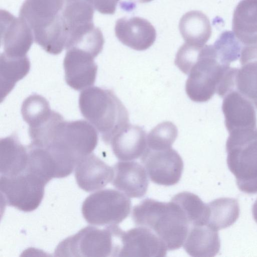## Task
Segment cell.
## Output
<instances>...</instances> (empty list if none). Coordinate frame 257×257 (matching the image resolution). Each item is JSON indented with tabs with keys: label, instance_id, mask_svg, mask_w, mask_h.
Instances as JSON below:
<instances>
[{
	"label": "cell",
	"instance_id": "obj_25",
	"mask_svg": "<svg viewBox=\"0 0 257 257\" xmlns=\"http://www.w3.org/2000/svg\"><path fill=\"white\" fill-rule=\"evenodd\" d=\"M27 148L28 161L25 172L37 176L46 184L52 179L59 178L56 163L47 149L30 144Z\"/></svg>",
	"mask_w": 257,
	"mask_h": 257
},
{
	"label": "cell",
	"instance_id": "obj_27",
	"mask_svg": "<svg viewBox=\"0 0 257 257\" xmlns=\"http://www.w3.org/2000/svg\"><path fill=\"white\" fill-rule=\"evenodd\" d=\"M235 88L257 108V59L247 61L237 69Z\"/></svg>",
	"mask_w": 257,
	"mask_h": 257
},
{
	"label": "cell",
	"instance_id": "obj_5",
	"mask_svg": "<svg viewBox=\"0 0 257 257\" xmlns=\"http://www.w3.org/2000/svg\"><path fill=\"white\" fill-rule=\"evenodd\" d=\"M123 232L116 225L103 229L86 226L60 242L55 256L119 257Z\"/></svg>",
	"mask_w": 257,
	"mask_h": 257
},
{
	"label": "cell",
	"instance_id": "obj_32",
	"mask_svg": "<svg viewBox=\"0 0 257 257\" xmlns=\"http://www.w3.org/2000/svg\"><path fill=\"white\" fill-rule=\"evenodd\" d=\"M255 59H257V42L251 45L243 46L240 56L241 65Z\"/></svg>",
	"mask_w": 257,
	"mask_h": 257
},
{
	"label": "cell",
	"instance_id": "obj_9",
	"mask_svg": "<svg viewBox=\"0 0 257 257\" xmlns=\"http://www.w3.org/2000/svg\"><path fill=\"white\" fill-rule=\"evenodd\" d=\"M46 185L40 178L26 172L11 177L1 176V200L5 205L31 212L40 205Z\"/></svg>",
	"mask_w": 257,
	"mask_h": 257
},
{
	"label": "cell",
	"instance_id": "obj_33",
	"mask_svg": "<svg viewBox=\"0 0 257 257\" xmlns=\"http://www.w3.org/2000/svg\"><path fill=\"white\" fill-rule=\"evenodd\" d=\"M252 216L254 220L257 223V199L254 202L252 208Z\"/></svg>",
	"mask_w": 257,
	"mask_h": 257
},
{
	"label": "cell",
	"instance_id": "obj_12",
	"mask_svg": "<svg viewBox=\"0 0 257 257\" xmlns=\"http://www.w3.org/2000/svg\"><path fill=\"white\" fill-rule=\"evenodd\" d=\"M94 57L83 50L71 48L67 49L63 66L66 83L76 90H82L95 82L97 66Z\"/></svg>",
	"mask_w": 257,
	"mask_h": 257
},
{
	"label": "cell",
	"instance_id": "obj_28",
	"mask_svg": "<svg viewBox=\"0 0 257 257\" xmlns=\"http://www.w3.org/2000/svg\"><path fill=\"white\" fill-rule=\"evenodd\" d=\"M52 110L45 98L38 94H32L23 102L21 113L24 120L29 127L35 126L46 118Z\"/></svg>",
	"mask_w": 257,
	"mask_h": 257
},
{
	"label": "cell",
	"instance_id": "obj_17",
	"mask_svg": "<svg viewBox=\"0 0 257 257\" xmlns=\"http://www.w3.org/2000/svg\"><path fill=\"white\" fill-rule=\"evenodd\" d=\"M113 175L112 167L92 153L80 159L75 168L77 184L86 192L103 188L111 181Z\"/></svg>",
	"mask_w": 257,
	"mask_h": 257
},
{
	"label": "cell",
	"instance_id": "obj_15",
	"mask_svg": "<svg viewBox=\"0 0 257 257\" xmlns=\"http://www.w3.org/2000/svg\"><path fill=\"white\" fill-rule=\"evenodd\" d=\"M115 34L123 45L137 51H144L155 42L157 33L147 20L139 17H123L115 25Z\"/></svg>",
	"mask_w": 257,
	"mask_h": 257
},
{
	"label": "cell",
	"instance_id": "obj_23",
	"mask_svg": "<svg viewBox=\"0 0 257 257\" xmlns=\"http://www.w3.org/2000/svg\"><path fill=\"white\" fill-rule=\"evenodd\" d=\"M30 69L28 56L14 57L1 54L0 78L1 101L12 90L16 83L25 77Z\"/></svg>",
	"mask_w": 257,
	"mask_h": 257
},
{
	"label": "cell",
	"instance_id": "obj_19",
	"mask_svg": "<svg viewBox=\"0 0 257 257\" xmlns=\"http://www.w3.org/2000/svg\"><path fill=\"white\" fill-rule=\"evenodd\" d=\"M183 247L191 256H214L220 248L218 231L207 224L191 226Z\"/></svg>",
	"mask_w": 257,
	"mask_h": 257
},
{
	"label": "cell",
	"instance_id": "obj_24",
	"mask_svg": "<svg viewBox=\"0 0 257 257\" xmlns=\"http://www.w3.org/2000/svg\"><path fill=\"white\" fill-rule=\"evenodd\" d=\"M207 225L218 231L232 225L239 215V205L234 198L221 197L207 203Z\"/></svg>",
	"mask_w": 257,
	"mask_h": 257
},
{
	"label": "cell",
	"instance_id": "obj_16",
	"mask_svg": "<svg viewBox=\"0 0 257 257\" xmlns=\"http://www.w3.org/2000/svg\"><path fill=\"white\" fill-rule=\"evenodd\" d=\"M112 168L111 182L117 189L131 198H141L146 194L149 177L143 165L136 161H121Z\"/></svg>",
	"mask_w": 257,
	"mask_h": 257
},
{
	"label": "cell",
	"instance_id": "obj_11",
	"mask_svg": "<svg viewBox=\"0 0 257 257\" xmlns=\"http://www.w3.org/2000/svg\"><path fill=\"white\" fill-rule=\"evenodd\" d=\"M1 45L5 55L14 57L27 55L34 40L32 32L20 18L6 10H1Z\"/></svg>",
	"mask_w": 257,
	"mask_h": 257
},
{
	"label": "cell",
	"instance_id": "obj_4",
	"mask_svg": "<svg viewBox=\"0 0 257 257\" xmlns=\"http://www.w3.org/2000/svg\"><path fill=\"white\" fill-rule=\"evenodd\" d=\"M82 115L110 144L114 135L129 123L127 110L114 92L96 86L83 90L79 97Z\"/></svg>",
	"mask_w": 257,
	"mask_h": 257
},
{
	"label": "cell",
	"instance_id": "obj_18",
	"mask_svg": "<svg viewBox=\"0 0 257 257\" xmlns=\"http://www.w3.org/2000/svg\"><path fill=\"white\" fill-rule=\"evenodd\" d=\"M110 144L118 160L133 161L141 157L145 152L147 136L142 127L128 123L114 135Z\"/></svg>",
	"mask_w": 257,
	"mask_h": 257
},
{
	"label": "cell",
	"instance_id": "obj_21",
	"mask_svg": "<svg viewBox=\"0 0 257 257\" xmlns=\"http://www.w3.org/2000/svg\"><path fill=\"white\" fill-rule=\"evenodd\" d=\"M1 176L11 177L24 172L28 161L27 147L24 146L15 135L0 141Z\"/></svg>",
	"mask_w": 257,
	"mask_h": 257
},
{
	"label": "cell",
	"instance_id": "obj_22",
	"mask_svg": "<svg viewBox=\"0 0 257 257\" xmlns=\"http://www.w3.org/2000/svg\"><path fill=\"white\" fill-rule=\"evenodd\" d=\"M179 29L186 43L204 46L210 39L212 28L208 18L199 11H191L180 19Z\"/></svg>",
	"mask_w": 257,
	"mask_h": 257
},
{
	"label": "cell",
	"instance_id": "obj_30",
	"mask_svg": "<svg viewBox=\"0 0 257 257\" xmlns=\"http://www.w3.org/2000/svg\"><path fill=\"white\" fill-rule=\"evenodd\" d=\"M221 60L230 65L240 56L242 44L237 39L233 32H223L213 44Z\"/></svg>",
	"mask_w": 257,
	"mask_h": 257
},
{
	"label": "cell",
	"instance_id": "obj_6",
	"mask_svg": "<svg viewBox=\"0 0 257 257\" xmlns=\"http://www.w3.org/2000/svg\"><path fill=\"white\" fill-rule=\"evenodd\" d=\"M227 164L242 192L257 193V128L229 133Z\"/></svg>",
	"mask_w": 257,
	"mask_h": 257
},
{
	"label": "cell",
	"instance_id": "obj_2",
	"mask_svg": "<svg viewBox=\"0 0 257 257\" xmlns=\"http://www.w3.org/2000/svg\"><path fill=\"white\" fill-rule=\"evenodd\" d=\"M231 68L219 57L213 45L198 47L188 54L180 70L188 75L185 91L196 102L208 101L215 93L220 95L226 86Z\"/></svg>",
	"mask_w": 257,
	"mask_h": 257
},
{
	"label": "cell",
	"instance_id": "obj_8",
	"mask_svg": "<svg viewBox=\"0 0 257 257\" xmlns=\"http://www.w3.org/2000/svg\"><path fill=\"white\" fill-rule=\"evenodd\" d=\"M81 210L84 218L90 224L116 225L130 214L131 201L119 190L105 189L89 195L83 202Z\"/></svg>",
	"mask_w": 257,
	"mask_h": 257
},
{
	"label": "cell",
	"instance_id": "obj_29",
	"mask_svg": "<svg viewBox=\"0 0 257 257\" xmlns=\"http://www.w3.org/2000/svg\"><path fill=\"white\" fill-rule=\"evenodd\" d=\"M178 136L176 126L171 121H164L153 128L147 136V148L162 150L172 147Z\"/></svg>",
	"mask_w": 257,
	"mask_h": 257
},
{
	"label": "cell",
	"instance_id": "obj_14",
	"mask_svg": "<svg viewBox=\"0 0 257 257\" xmlns=\"http://www.w3.org/2000/svg\"><path fill=\"white\" fill-rule=\"evenodd\" d=\"M168 249L150 229L141 226L123 231L119 256H165Z\"/></svg>",
	"mask_w": 257,
	"mask_h": 257
},
{
	"label": "cell",
	"instance_id": "obj_13",
	"mask_svg": "<svg viewBox=\"0 0 257 257\" xmlns=\"http://www.w3.org/2000/svg\"><path fill=\"white\" fill-rule=\"evenodd\" d=\"M222 110L228 133L255 128L257 119L253 103L235 88L224 97Z\"/></svg>",
	"mask_w": 257,
	"mask_h": 257
},
{
	"label": "cell",
	"instance_id": "obj_34",
	"mask_svg": "<svg viewBox=\"0 0 257 257\" xmlns=\"http://www.w3.org/2000/svg\"><path fill=\"white\" fill-rule=\"evenodd\" d=\"M132 1L135 2V3H147L150 2L152 1L153 0H132Z\"/></svg>",
	"mask_w": 257,
	"mask_h": 257
},
{
	"label": "cell",
	"instance_id": "obj_7",
	"mask_svg": "<svg viewBox=\"0 0 257 257\" xmlns=\"http://www.w3.org/2000/svg\"><path fill=\"white\" fill-rule=\"evenodd\" d=\"M98 142L96 128L88 121L64 120L46 148L77 162L92 153Z\"/></svg>",
	"mask_w": 257,
	"mask_h": 257
},
{
	"label": "cell",
	"instance_id": "obj_31",
	"mask_svg": "<svg viewBox=\"0 0 257 257\" xmlns=\"http://www.w3.org/2000/svg\"><path fill=\"white\" fill-rule=\"evenodd\" d=\"M119 0H91L95 10L102 14L113 15Z\"/></svg>",
	"mask_w": 257,
	"mask_h": 257
},
{
	"label": "cell",
	"instance_id": "obj_3",
	"mask_svg": "<svg viewBox=\"0 0 257 257\" xmlns=\"http://www.w3.org/2000/svg\"><path fill=\"white\" fill-rule=\"evenodd\" d=\"M132 219L136 226L147 227L165 243L168 250L180 248L184 244L190 223L175 202L146 198L133 207Z\"/></svg>",
	"mask_w": 257,
	"mask_h": 257
},
{
	"label": "cell",
	"instance_id": "obj_1",
	"mask_svg": "<svg viewBox=\"0 0 257 257\" xmlns=\"http://www.w3.org/2000/svg\"><path fill=\"white\" fill-rule=\"evenodd\" d=\"M94 10L85 0H25L19 18L29 26L37 44L58 55L95 27Z\"/></svg>",
	"mask_w": 257,
	"mask_h": 257
},
{
	"label": "cell",
	"instance_id": "obj_26",
	"mask_svg": "<svg viewBox=\"0 0 257 257\" xmlns=\"http://www.w3.org/2000/svg\"><path fill=\"white\" fill-rule=\"evenodd\" d=\"M176 203L185 214L191 226L207 224V204L197 195L187 191L175 195L171 199Z\"/></svg>",
	"mask_w": 257,
	"mask_h": 257
},
{
	"label": "cell",
	"instance_id": "obj_20",
	"mask_svg": "<svg viewBox=\"0 0 257 257\" xmlns=\"http://www.w3.org/2000/svg\"><path fill=\"white\" fill-rule=\"evenodd\" d=\"M232 32L244 46L257 42V0H241L232 19Z\"/></svg>",
	"mask_w": 257,
	"mask_h": 257
},
{
	"label": "cell",
	"instance_id": "obj_10",
	"mask_svg": "<svg viewBox=\"0 0 257 257\" xmlns=\"http://www.w3.org/2000/svg\"><path fill=\"white\" fill-rule=\"evenodd\" d=\"M141 162L153 183L166 186L176 184L183 171V160L178 153L170 148L152 150L147 148Z\"/></svg>",
	"mask_w": 257,
	"mask_h": 257
}]
</instances>
